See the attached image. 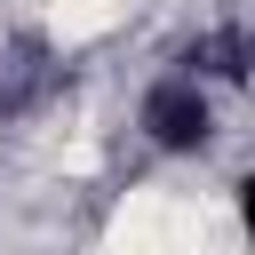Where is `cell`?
Wrapping results in <instances>:
<instances>
[{"label":"cell","mask_w":255,"mask_h":255,"mask_svg":"<svg viewBox=\"0 0 255 255\" xmlns=\"http://www.w3.org/2000/svg\"><path fill=\"white\" fill-rule=\"evenodd\" d=\"M143 135L159 151H207L215 143V96L199 72H167L143 88Z\"/></svg>","instance_id":"cell-1"}]
</instances>
